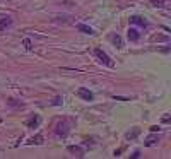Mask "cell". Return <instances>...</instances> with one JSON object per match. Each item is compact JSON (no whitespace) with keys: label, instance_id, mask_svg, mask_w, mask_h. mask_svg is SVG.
I'll return each instance as SVG.
<instances>
[{"label":"cell","instance_id":"6da1fadb","mask_svg":"<svg viewBox=\"0 0 171 159\" xmlns=\"http://www.w3.org/2000/svg\"><path fill=\"white\" fill-rule=\"evenodd\" d=\"M94 55L98 56V60H99L101 63H104V65H108V67H115V62L110 58V56H108V55H106V53L103 52L101 48H96V50H94Z\"/></svg>","mask_w":171,"mask_h":159},{"label":"cell","instance_id":"7a4b0ae2","mask_svg":"<svg viewBox=\"0 0 171 159\" xmlns=\"http://www.w3.org/2000/svg\"><path fill=\"white\" fill-rule=\"evenodd\" d=\"M55 134H57L58 137H65V135L69 134V122H67V120L60 122V123L57 125V128H55Z\"/></svg>","mask_w":171,"mask_h":159},{"label":"cell","instance_id":"3957f363","mask_svg":"<svg viewBox=\"0 0 171 159\" xmlns=\"http://www.w3.org/2000/svg\"><path fill=\"white\" fill-rule=\"evenodd\" d=\"M77 94H79L84 101H93V98H94V96H93V92H91L89 89H86V87H80L79 91H77Z\"/></svg>","mask_w":171,"mask_h":159},{"label":"cell","instance_id":"277c9868","mask_svg":"<svg viewBox=\"0 0 171 159\" xmlns=\"http://www.w3.org/2000/svg\"><path fill=\"white\" fill-rule=\"evenodd\" d=\"M12 26V19L10 17H3L0 19V31H5L7 28H10Z\"/></svg>","mask_w":171,"mask_h":159},{"label":"cell","instance_id":"5b68a950","mask_svg":"<svg viewBox=\"0 0 171 159\" xmlns=\"http://www.w3.org/2000/svg\"><path fill=\"white\" fill-rule=\"evenodd\" d=\"M139 38H140V33H139L137 29L130 28V29H128V39H130V41H139Z\"/></svg>","mask_w":171,"mask_h":159},{"label":"cell","instance_id":"8992f818","mask_svg":"<svg viewBox=\"0 0 171 159\" xmlns=\"http://www.w3.org/2000/svg\"><path fill=\"white\" fill-rule=\"evenodd\" d=\"M130 22H133V24H139V26H142V28H146L147 26V21L142 17H139V16H133V17H130Z\"/></svg>","mask_w":171,"mask_h":159},{"label":"cell","instance_id":"52a82bcc","mask_svg":"<svg viewBox=\"0 0 171 159\" xmlns=\"http://www.w3.org/2000/svg\"><path fill=\"white\" fill-rule=\"evenodd\" d=\"M110 39L113 41V45L116 48H122V46H123V41H122V38L118 34H110Z\"/></svg>","mask_w":171,"mask_h":159},{"label":"cell","instance_id":"ba28073f","mask_svg":"<svg viewBox=\"0 0 171 159\" xmlns=\"http://www.w3.org/2000/svg\"><path fill=\"white\" fill-rule=\"evenodd\" d=\"M77 29H79V31H82V33H86V34H94V31H93L89 26H84V24H79V26H77Z\"/></svg>","mask_w":171,"mask_h":159},{"label":"cell","instance_id":"9c48e42d","mask_svg":"<svg viewBox=\"0 0 171 159\" xmlns=\"http://www.w3.org/2000/svg\"><path fill=\"white\" fill-rule=\"evenodd\" d=\"M151 3L154 5V7H164L166 0H151Z\"/></svg>","mask_w":171,"mask_h":159},{"label":"cell","instance_id":"30bf717a","mask_svg":"<svg viewBox=\"0 0 171 159\" xmlns=\"http://www.w3.org/2000/svg\"><path fill=\"white\" fill-rule=\"evenodd\" d=\"M38 123H39V118L38 116H34V118H31V120L27 122V127H36Z\"/></svg>","mask_w":171,"mask_h":159},{"label":"cell","instance_id":"8fae6325","mask_svg":"<svg viewBox=\"0 0 171 159\" xmlns=\"http://www.w3.org/2000/svg\"><path fill=\"white\" fill-rule=\"evenodd\" d=\"M69 151H70V152H77L76 156H79V158H82V156H84V154H82V151H80L79 147H69Z\"/></svg>","mask_w":171,"mask_h":159},{"label":"cell","instance_id":"7c38bea8","mask_svg":"<svg viewBox=\"0 0 171 159\" xmlns=\"http://www.w3.org/2000/svg\"><path fill=\"white\" fill-rule=\"evenodd\" d=\"M43 142V137L41 135H36L34 139H31V144H41Z\"/></svg>","mask_w":171,"mask_h":159},{"label":"cell","instance_id":"4fadbf2b","mask_svg":"<svg viewBox=\"0 0 171 159\" xmlns=\"http://www.w3.org/2000/svg\"><path fill=\"white\" fill-rule=\"evenodd\" d=\"M24 46H26L27 50H31V46H33V45H31V39H24Z\"/></svg>","mask_w":171,"mask_h":159},{"label":"cell","instance_id":"5bb4252c","mask_svg":"<svg viewBox=\"0 0 171 159\" xmlns=\"http://www.w3.org/2000/svg\"><path fill=\"white\" fill-rule=\"evenodd\" d=\"M7 103H9V105H10V106H22V103H16L14 99H9Z\"/></svg>","mask_w":171,"mask_h":159},{"label":"cell","instance_id":"9a60e30c","mask_svg":"<svg viewBox=\"0 0 171 159\" xmlns=\"http://www.w3.org/2000/svg\"><path fill=\"white\" fill-rule=\"evenodd\" d=\"M154 142H156V137H149V139H147V142H146V145H152Z\"/></svg>","mask_w":171,"mask_h":159},{"label":"cell","instance_id":"2e32d148","mask_svg":"<svg viewBox=\"0 0 171 159\" xmlns=\"http://www.w3.org/2000/svg\"><path fill=\"white\" fill-rule=\"evenodd\" d=\"M137 134H139V130H133L132 134H127V137H128V139H133V137H135Z\"/></svg>","mask_w":171,"mask_h":159},{"label":"cell","instance_id":"e0dca14e","mask_svg":"<svg viewBox=\"0 0 171 159\" xmlns=\"http://www.w3.org/2000/svg\"><path fill=\"white\" fill-rule=\"evenodd\" d=\"M163 122H164V123H168V122H170V115H166V116H163Z\"/></svg>","mask_w":171,"mask_h":159},{"label":"cell","instance_id":"ac0fdd59","mask_svg":"<svg viewBox=\"0 0 171 159\" xmlns=\"http://www.w3.org/2000/svg\"><path fill=\"white\" fill-rule=\"evenodd\" d=\"M133 158H140V151H135L133 152Z\"/></svg>","mask_w":171,"mask_h":159}]
</instances>
